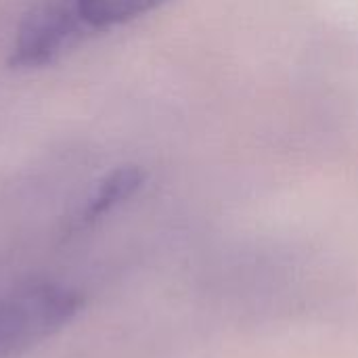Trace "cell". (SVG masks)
<instances>
[{
    "instance_id": "obj_3",
    "label": "cell",
    "mask_w": 358,
    "mask_h": 358,
    "mask_svg": "<svg viewBox=\"0 0 358 358\" xmlns=\"http://www.w3.org/2000/svg\"><path fill=\"white\" fill-rule=\"evenodd\" d=\"M143 176L138 170L134 168H124V170H117L113 172L96 191V195L90 199L84 216L86 220H94L99 218L101 214H105L107 210H111L115 203H120L122 199H126L128 195H132L138 185H141Z\"/></svg>"
},
{
    "instance_id": "obj_1",
    "label": "cell",
    "mask_w": 358,
    "mask_h": 358,
    "mask_svg": "<svg viewBox=\"0 0 358 358\" xmlns=\"http://www.w3.org/2000/svg\"><path fill=\"white\" fill-rule=\"evenodd\" d=\"M166 0H34L10 46V65H48L84 40L130 23Z\"/></svg>"
},
{
    "instance_id": "obj_2",
    "label": "cell",
    "mask_w": 358,
    "mask_h": 358,
    "mask_svg": "<svg viewBox=\"0 0 358 358\" xmlns=\"http://www.w3.org/2000/svg\"><path fill=\"white\" fill-rule=\"evenodd\" d=\"M82 298L61 285L42 283L0 298V358L15 357L63 329Z\"/></svg>"
}]
</instances>
